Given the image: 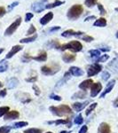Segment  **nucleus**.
I'll return each instance as SVG.
<instances>
[{
  "mask_svg": "<svg viewBox=\"0 0 118 133\" xmlns=\"http://www.w3.org/2000/svg\"><path fill=\"white\" fill-rule=\"evenodd\" d=\"M50 111L53 113V115H56V116L62 117L66 116V115H69L72 114L71 108L67 105H61L59 107H50Z\"/></svg>",
  "mask_w": 118,
  "mask_h": 133,
  "instance_id": "f257e3e1",
  "label": "nucleus"
},
{
  "mask_svg": "<svg viewBox=\"0 0 118 133\" xmlns=\"http://www.w3.org/2000/svg\"><path fill=\"white\" fill-rule=\"evenodd\" d=\"M83 12V8L81 5H74L68 11V18L71 21L77 20Z\"/></svg>",
  "mask_w": 118,
  "mask_h": 133,
  "instance_id": "f03ea898",
  "label": "nucleus"
},
{
  "mask_svg": "<svg viewBox=\"0 0 118 133\" xmlns=\"http://www.w3.org/2000/svg\"><path fill=\"white\" fill-rule=\"evenodd\" d=\"M82 49H83V45L79 41H71L61 46V51L70 50L74 51V52H78V51H82Z\"/></svg>",
  "mask_w": 118,
  "mask_h": 133,
  "instance_id": "7ed1b4c3",
  "label": "nucleus"
},
{
  "mask_svg": "<svg viewBox=\"0 0 118 133\" xmlns=\"http://www.w3.org/2000/svg\"><path fill=\"white\" fill-rule=\"evenodd\" d=\"M61 66L59 64H53L51 66H43L41 68V72L44 76H53L60 71Z\"/></svg>",
  "mask_w": 118,
  "mask_h": 133,
  "instance_id": "20e7f679",
  "label": "nucleus"
},
{
  "mask_svg": "<svg viewBox=\"0 0 118 133\" xmlns=\"http://www.w3.org/2000/svg\"><path fill=\"white\" fill-rule=\"evenodd\" d=\"M101 70H102V66L100 65L99 63L90 65L87 68V76L91 77V76H96V75H98Z\"/></svg>",
  "mask_w": 118,
  "mask_h": 133,
  "instance_id": "39448f33",
  "label": "nucleus"
},
{
  "mask_svg": "<svg viewBox=\"0 0 118 133\" xmlns=\"http://www.w3.org/2000/svg\"><path fill=\"white\" fill-rule=\"evenodd\" d=\"M21 23V18H18L15 21H14V23H12L9 27L6 29V30L5 31V36H11L16 31V29L19 28V26Z\"/></svg>",
  "mask_w": 118,
  "mask_h": 133,
  "instance_id": "423d86ee",
  "label": "nucleus"
},
{
  "mask_svg": "<svg viewBox=\"0 0 118 133\" xmlns=\"http://www.w3.org/2000/svg\"><path fill=\"white\" fill-rule=\"evenodd\" d=\"M46 3H47V0H39V1L36 2L35 4H33L31 8L35 12L39 14V12H43L44 9H46V5H45Z\"/></svg>",
  "mask_w": 118,
  "mask_h": 133,
  "instance_id": "0eeeda50",
  "label": "nucleus"
},
{
  "mask_svg": "<svg viewBox=\"0 0 118 133\" xmlns=\"http://www.w3.org/2000/svg\"><path fill=\"white\" fill-rule=\"evenodd\" d=\"M102 90V85L100 83H95L91 85V98H95L96 96L99 95L100 91Z\"/></svg>",
  "mask_w": 118,
  "mask_h": 133,
  "instance_id": "6e6552de",
  "label": "nucleus"
},
{
  "mask_svg": "<svg viewBox=\"0 0 118 133\" xmlns=\"http://www.w3.org/2000/svg\"><path fill=\"white\" fill-rule=\"evenodd\" d=\"M83 35H84L83 32H81V31L76 32V31L72 30V29L66 30L61 34V36H63V37H70V36H83Z\"/></svg>",
  "mask_w": 118,
  "mask_h": 133,
  "instance_id": "1a4fd4ad",
  "label": "nucleus"
},
{
  "mask_svg": "<svg viewBox=\"0 0 118 133\" xmlns=\"http://www.w3.org/2000/svg\"><path fill=\"white\" fill-rule=\"evenodd\" d=\"M88 104H89V100H86L85 102H76L72 105V108L76 112H80L83 109H84V108Z\"/></svg>",
  "mask_w": 118,
  "mask_h": 133,
  "instance_id": "9d476101",
  "label": "nucleus"
},
{
  "mask_svg": "<svg viewBox=\"0 0 118 133\" xmlns=\"http://www.w3.org/2000/svg\"><path fill=\"white\" fill-rule=\"evenodd\" d=\"M20 116V113L16 110L9 111L6 115H5V121H10V120H15L18 119Z\"/></svg>",
  "mask_w": 118,
  "mask_h": 133,
  "instance_id": "9b49d317",
  "label": "nucleus"
},
{
  "mask_svg": "<svg viewBox=\"0 0 118 133\" xmlns=\"http://www.w3.org/2000/svg\"><path fill=\"white\" fill-rule=\"evenodd\" d=\"M93 84V79H87V80L83 81V82L79 84V88H80L82 91H86V90L90 89Z\"/></svg>",
  "mask_w": 118,
  "mask_h": 133,
  "instance_id": "f8f14e48",
  "label": "nucleus"
},
{
  "mask_svg": "<svg viewBox=\"0 0 118 133\" xmlns=\"http://www.w3.org/2000/svg\"><path fill=\"white\" fill-rule=\"evenodd\" d=\"M70 77H71V74L69 73V71L66 72L65 75H64V76H63V78H61V80H60L59 82L56 83V85H55V89H57V88H60L61 86H62L63 84H65V83L70 79Z\"/></svg>",
  "mask_w": 118,
  "mask_h": 133,
  "instance_id": "ddd939ff",
  "label": "nucleus"
},
{
  "mask_svg": "<svg viewBox=\"0 0 118 133\" xmlns=\"http://www.w3.org/2000/svg\"><path fill=\"white\" fill-rule=\"evenodd\" d=\"M22 48L23 47L21 45H14L12 49H11V51L9 52L6 54L5 59H11V58L14 57V55H15L17 52H19L20 51L22 50Z\"/></svg>",
  "mask_w": 118,
  "mask_h": 133,
  "instance_id": "4468645a",
  "label": "nucleus"
},
{
  "mask_svg": "<svg viewBox=\"0 0 118 133\" xmlns=\"http://www.w3.org/2000/svg\"><path fill=\"white\" fill-rule=\"evenodd\" d=\"M115 80H111L110 82H109L108 84H107L106 89H105V91L101 93V95H100V98H104L105 96L107 95V94L109 93V92L112 91L114 86H115Z\"/></svg>",
  "mask_w": 118,
  "mask_h": 133,
  "instance_id": "2eb2a0df",
  "label": "nucleus"
},
{
  "mask_svg": "<svg viewBox=\"0 0 118 133\" xmlns=\"http://www.w3.org/2000/svg\"><path fill=\"white\" fill-rule=\"evenodd\" d=\"M98 133H111L110 126L106 123H101L99 126Z\"/></svg>",
  "mask_w": 118,
  "mask_h": 133,
  "instance_id": "dca6fc26",
  "label": "nucleus"
},
{
  "mask_svg": "<svg viewBox=\"0 0 118 133\" xmlns=\"http://www.w3.org/2000/svg\"><path fill=\"white\" fill-rule=\"evenodd\" d=\"M69 73L74 76H82L84 74V72L80 68H77V66H71L69 68Z\"/></svg>",
  "mask_w": 118,
  "mask_h": 133,
  "instance_id": "f3484780",
  "label": "nucleus"
},
{
  "mask_svg": "<svg viewBox=\"0 0 118 133\" xmlns=\"http://www.w3.org/2000/svg\"><path fill=\"white\" fill-rule=\"evenodd\" d=\"M53 14L51 12H49L48 14H46L40 20V23H41L42 25H46L47 23H49L51 20H53Z\"/></svg>",
  "mask_w": 118,
  "mask_h": 133,
  "instance_id": "a211bd4d",
  "label": "nucleus"
},
{
  "mask_svg": "<svg viewBox=\"0 0 118 133\" xmlns=\"http://www.w3.org/2000/svg\"><path fill=\"white\" fill-rule=\"evenodd\" d=\"M62 59L65 63H71L76 61V55L70 54V53H65L62 56Z\"/></svg>",
  "mask_w": 118,
  "mask_h": 133,
  "instance_id": "6ab92c4d",
  "label": "nucleus"
},
{
  "mask_svg": "<svg viewBox=\"0 0 118 133\" xmlns=\"http://www.w3.org/2000/svg\"><path fill=\"white\" fill-rule=\"evenodd\" d=\"M19 84V80L16 77H12L7 81V87L8 89H14V88L17 87V85Z\"/></svg>",
  "mask_w": 118,
  "mask_h": 133,
  "instance_id": "aec40b11",
  "label": "nucleus"
},
{
  "mask_svg": "<svg viewBox=\"0 0 118 133\" xmlns=\"http://www.w3.org/2000/svg\"><path fill=\"white\" fill-rule=\"evenodd\" d=\"M87 95V92L86 91H79L76 92L75 94H73L72 96V99H77V98H79V99H83V98H85Z\"/></svg>",
  "mask_w": 118,
  "mask_h": 133,
  "instance_id": "412c9836",
  "label": "nucleus"
},
{
  "mask_svg": "<svg viewBox=\"0 0 118 133\" xmlns=\"http://www.w3.org/2000/svg\"><path fill=\"white\" fill-rule=\"evenodd\" d=\"M31 59H35L36 61L43 62V61H46L47 59V53L45 51H42L39 53V55H37L36 57H31Z\"/></svg>",
  "mask_w": 118,
  "mask_h": 133,
  "instance_id": "4be33fe9",
  "label": "nucleus"
},
{
  "mask_svg": "<svg viewBox=\"0 0 118 133\" xmlns=\"http://www.w3.org/2000/svg\"><path fill=\"white\" fill-rule=\"evenodd\" d=\"M47 46H48V48H54V49H61V44H60V43L58 42V40H51V41L48 42L46 44Z\"/></svg>",
  "mask_w": 118,
  "mask_h": 133,
  "instance_id": "5701e85b",
  "label": "nucleus"
},
{
  "mask_svg": "<svg viewBox=\"0 0 118 133\" xmlns=\"http://www.w3.org/2000/svg\"><path fill=\"white\" fill-rule=\"evenodd\" d=\"M106 25H107V21H106V19H104V18L98 19L93 24V26H95V27H100V28L106 27Z\"/></svg>",
  "mask_w": 118,
  "mask_h": 133,
  "instance_id": "b1692460",
  "label": "nucleus"
},
{
  "mask_svg": "<svg viewBox=\"0 0 118 133\" xmlns=\"http://www.w3.org/2000/svg\"><path fill=\"white\" fill-rule=\"evenodd\" d=\"M69 120L68 119H66V120H63V119H59V120H56V121H53V122H47L48 124H56V125H61V124H68L69 123Z\"/></svg>",
  "mask_w": 118,
  "mask_h": 133,
  "instance_id": "393cba45",
  "label": "nucleus"
},
{
  "mask_svg": "<svg viewBox=\"0 0 118 133\" xmlns=\"http://www.w3.org/2000/svg\"><path fill=\"white\" fill-rule=\"evenodd\" d=\"M65 3L64 1H60V0H55L53 3L51 4H49V5H46V9H51V8H54V7H57V6H60L61 5Z\"/></svg>",
  "mask_w": 118,
  "mask_h": 133,
  "instance_id": "a878e982",
  "label": "nucleus"
},
{
  "mask_svg": "<svg viewBox=\"0 0 118 133\" xmlns=\"http://www.w3.org/2000/svg\"><path fill=\"white\" fill-rule=\"evenodd\" d=\"M8 68V62L5 59L0 61V73L5 72Z\"/></svg>",
  "mask_w": 118,
  "mask_h": 133,
  "instance_id": "bb28decb",
  "label": "nucleus"
},
{
  "mask_svg": "<svg viewBox=\"0 0 118 133\" xmlns=\"http://www.w3.org/2000/svg\"><path fill=\"white\" fill-rule=\"evenodd\" d=\"M36 37H37V35L35 34V35L30 36V37H27V38H23V39H21L20 43H21V44H28V43L34 42L36 39Z\"/></svg>",
  "mask_w": 118,
  "mask_h": 133,
  "instance_id": "cd10ccee",
  "label": "nucleus"
},
{
  "mask_svg": "<svg viewBox=\"0 0 118 133\" xmlns=\"http://www.w3.org/2000/svg\"><path fill=\"white\" fill-rule=\"evenodd\" d=\"M97 103L96 102H94V103H93V104H91L89 106V108H88L87 109H86V111H85V115H89L90 114H91V112H93V111L94 110V109L96 108V107H97Z\"/></svg>",
  "mask_w": 118,
  "mask_h": 133,
  "instance_id": "c85d7f7f",
  "label": "nucleus"
},
{
  "mask_svg": "<svg viewBox=\"0 0 118 133\" xmlns=\"http://www.w3.org/2000/svg\"><path fill=\"white\" fill-rule=\"evenodd\" d=\"M28 125H29V123H28V122H18V123H14L12 127L15 128V129H20V128L25 127V126H28Z\"/></svg>",
  "mask_w": 118,
  "mask_h": 133,
  "instance_id": "c756f323",
  "label": "nucleus"
},
{
  "mask_svg": "<svg viewBox=\"0 0 118 133\" xmlns=\"http://www.w3.org/2000/svg\"><path fill=\"white\" fill-rule=\"evenodd\" d=\"M74 123L75 124H76V125H81V124H83V118L82 116V115H78L74 119Z\"/></svg>",
  "mask_w": 118,
  "mask_h": 133,
  "instance_id": "7c9ffc66",
  "label": "nucleus"
},
{
  "mask_svg": "<svg viewBox=\"0 0 118 133\" xmlns=\"http://www.w3.org/2000/svg\"><path fill=\"white\" fill-rule=\"evenodd\" d=\"M10 108L9 107H1L0 108V117L5 116V115L9 112Z\"/></svg>",
  "mask_w": 118,
  "mask_h": 133,
  "instance_id": "2f4dec72",
  "label": "nucleus"
},
{
  "mask_svg": "<svg viewBox=\"0 0 118 133\" xmlns=\"http://www.w3.org/2000/svg\"><path fill=\"white\" fill-rule=\"evenodd\" d=\"M108 66H112V70H117L118 69V58L114 59Z\"/></svg>",
  "mask_w": 118,
  "mask_h": 133,
  "instance_id": "473e14b6",
  "label": "nucleus"
},
{
  "mask_svg": "<svg viewBox=\"0 0 118 133\" xmlns=\"http://www.w3.org/2000/svg\"><path fill=\"white\" fill-rule=\"evenodd\" d=\"M24 133H42V130L37 128H31L24 130Z\"/></svg>",
  "mask_w": 118,
  "mask_h": 133,
  "instance_id": "72a5a7b5",
  "label": "nucleus"
},
{
  "mask_svg": "<svg viewBox=\"0 0 118 133\" xmlns=\"http://www.w3.org/2000/svg\"><path fill=\"white\" fill-rule=\"evenodd\" d=\"M89 53L93 58H99L100 56V50H91L89 51Z\"/></svg>",
  "mask_w": 118,
  "mask_h": 133,
  "instance_id": "f704fd0d",
  "label": "nucleus"
},
{
  "mask_svg": "<svg viewBox=\"0 0 118 133\" xmlns=\"http://www.w3.org/2000/svg\"><path fill=\"white\" fill-rule=\"evenodd\" d=\"M109 59V55L108 54H104V55H101L96 59V62H106L108 59Z\"/></svg>",
  "mask_w": 118,
  "mask_h": 133,
  "instance_id": "c9c22d12",
  "label": "nucleus"
},
{
  "mask_svg": "<svg viewBox=\"0 0 118 133\" xmlns=\"http://www.w3.org/2000/svg\"><path fill=\"white\" fill-rule=\"evenodd\" d=\"M84 4L87 7H93V5L97 4V0H85Z\"/></svg>",
  "mask_w": 118,
  "mask_h": 133,
  "instance_id": "e433bc0d",
  "label": "nucleus"
},
{
  "mask_svg": "<svg viewBox=\"0 0 118 133\" xmlns=\"http://www.w3.org/2000/svg\"><path fill=\"white\" fill-rule=\"evenodd\" d=\"M12 126H2L0 127V133H9Z\"/></svg>",
  "mask_w": 118,
  "mask_h": 133,
  "instance_id": "4c0bfd02",
  "label": "nucleus"
},
{
  "mask_svg": "<svg viewBox=\"0 0 118 133\" xmlns=\"http://www.w3.org/2000/svg\"><path fill=\"white\" fill-rule=\"evenodd\" d=\"M81 38H82L83 41H85L87 43H90V42H91V41H93V40H94V38L93 37V36H88V35H83V36H81Z\"/></svg>",
  "mask_w": 118,
  "mask_h": 133,
  "instance_id": "58836bf2",
  "label": "nucleus"
},
{
  "mask_svg": "<svg viewBox=\"0 0 118 133\" xmlns=\"http://www.w3.org/2000/svg\"><path fill=\"white\" fill-rule=\"evenodd\" d=\"M101 78H102V80H104V81H108V79L110 78V74H109L108 71H104L101 75Z\"/></svg>",
  "mask_w": 118,
  "mask_h": 133,
  "instance_id": "ea45409f",
  "label": "nucleus"
},
{
  "mask_svg": "<svg viewBox=\"0 0 118 133\" xmlns=\"http://www.w3.org/2000/svg\"><path fill=\"white\" fill-rule=\"evenodd\" d=\"M32 88H33L34 92H35V95H36V96H39L40 94H41V91H40L39 87H38L36 84H33V86H32Z\"/></svg>",
  "mask_w": 118,
  "mask_h": 133,
  "instance_id": "a19ab883",
  "label": "nucleus"
},
{
  "mask_svg": "<svg viewBox=\"0 0 118 133\" xmlns=\"http://www.w3.org/2000/svg\"><path fill=\"white\" fill-rule=\"evenodd\" d=\"M49 98H51V99H53V100H57V101H61L62 98L61 96L59 95H55V94H51L50 96H49Z\"/></svg>",
  "mask_w": 118,
  "mask_h": 133,
  "instance_id": "79ce46f5",
  "label": "nucleus"
},
{
  "mask_svg": "<svg viewBox=\"0 0 118 133\" xmlns=\"http://www.w3.org/2000/svg\"><path fill=\"white\" fill-rule=\"evenodd\" d=\"M98 8H99V11H100V12L101 15H105V14H107L106 10H105V8L103 7V5H101V4H98Z\"/></svg>",
  "mask_w": 118,
  "mask_h": 133,
  "instance_id": "37998d69",
  "label": "nucleus"
},
{
  "mask_svg": "<svg viewBox=\"0 0 118 133\" xmlns=\"http://www.w3.org/2000/svg\"><path fill=\"white\" fill-rule=\"evenodd\" d=\"M36 28L34 27L33 25H30V27H29V29L28 30V35H31V34H35L36 33Z\"/></svg>",
  "mask_w": 118,
  "mask_h": 133,
  "instance_id": "c03bdc74",
  "label": "nucleus"
},
{
  "mask_svg": "<svg viewBox=\"0 0 118 133\" xmlns=\"http://www.w3.org/2000/svg\"><path fill=\"white\" fill-rule=\"evenodd\" d=\"M36 80H37V76H31V77H29V78L25 79V81L28 83H35Z\"/></svg>",
  "mask_w": 118,
  "mask_h": 133,
  "instance_id": "a18cd8bd",
  "label": "nucleus"
},
{
  "mask_svg": "<svg viewBox=\"0 0 118 133\" xmlns=\"http://www.w3.org/2000/svg\"><path fill=\"white\" fill-rule=\"evenodd\" d=\"M32 18H33V14H30V12H28V14H26V19H25V21H26V22H28V21H30Z\"/></svg>",
  "mask_w": 118,
  "mask_h": 133,
  "instance_id": "49530a36",
  "label": "nucleus"
},
{
  "mask_svg": "<svg viewBox=\"0 0 118 133\" xmlns=\"http://www.w3.org/2000/svg\"><path fill=\"white\" fill-rule=\"evenodd\" d=\"M88 130V127L86 125H83L82 126V128L80 129V130L78 131V133H86Z\"/></svg>",
  "mask_w": 118,
  "mask_h": 133,
  "instance_id": "de8ad7c7",
  "label": "nucleus"
},
{
  "mask_svg": "<svg viewBox=\"0 0 118 133\" xmlns=\"http://www.w3.org/2000/svg\"><path fill=\"white\" fill-rule=\"evenodd\" d=\"M18 5H19L18 2H14V3L11 4V5H10L9 6H8V10H9V11H12V8H14L15 6H17Z\"/></svg>",
  "mask_w": 118,
  "mask_h": 133,
  "instance_id": "09e8293b",
  "label": "nucleus"
},
{
  "mask_svg": "<svg viewBox=\"0 0 118 133\" xmlns=\"http://www.w3.org/2000/svg\"><path fill=\"white\" fill-rule=\"evenodd\" d=\"M6 94H7V91H6V89H3L0 91V97L1 98H5L6 96Z\"/></svg>",
  "mask_w": 118,
  "mask_h": 133,
  "instance_id": "8fccbe9b",
  "label": "nucleus"
},
{
  "mask_svg": "<svg viewBox=\"0 0 118 133\" xmlns=\"http://www.w3.org/2000/svg\"><path fill=\"white\" fill-rule=\"evenodd\" d=\"M5 12H6V11H5V8H4V7H0V18L5 15Z\"/></svg>",
  "mask_w": 118,
  "mask_h": 133,
  "instance_id": "3c124183",
  "label": "nucleus"
},
{
  "mask_svg": "<svg viewBox=\"0 0 118 133\" xmlns=\"http://www.w3.org/2000/svg\"><path fill=\"white\" fill-rule=\"evenodd\" d=\"M60 29H61V27L57 26V27H53V28H51V29H49V32H54V31L60 30Z\"/></svg>",
  "mask_w": 118,
  "mask_h": 133,
  "instance_id": "603ef678",
  "label": "nucleus"
},
{
  "mask_svg": "<svg viewBox=\"0 0 118 133\" xmlns=\"http://www.w3.org/2000/svg\"><path fill=\"white\" fill-rule=\"evenodd\" d=\"M113 106L115 107V108H118V96H117V98H115V100H114V102H113Z\"/></svg>",
  "mask_w": 118,
  "mask_h": 133,
  "instance_id": "864d4df0",
  "label": "nucleus"
},
{
  "mask_svg": "<svg viewBox=\"0 0 118 133\" xmlns=\"http://www.w3.org/2000/svg\"><path fill=\"white\" fill-rule=\"evenodd\" d=\"M94 19H96V17H95V16H90V17H87V18L84 20V21H91V20H94Z\"/></svg>",
  "mask_w": 118,
  "mask_h": 133,
  "instance_id": "5fc2aeb1",
  "label": "nucleus"
},
{
  "mask_svg": "<svg viewBox=\"0 0 118 133\" xmlns=\"http://www.w3.org/2000/svg\"><path fill=\"white\" fill-rule=\"evenodd\" d=\"M100 51H110V48H109V47H107V48H101Z\"/></svg>",
  "mask_w": 118,
  "mask_h": 133,
  "instance_id": "6e6d98bb",
  "label": "nucleus"
},
{
  "mask_svg": "<svg viewBox=\"0 0 118 133\" xmlns=\"http://www.w3.org/2000/svg\"><path fill=\"white\" fill-rule=\"evenodd\" d=\"M3 51H4V49H3V48H2V49H0V54H1V53L3 52Z\"/></svg>",
  "mask_w": 118,
  "mask_h": 133,
  "instance_id": "4d7b16f0",
  "label": "nucleus"
},
{
  "mask_svg": "<svg viewBox=\"0 0 118 133\" xmlns=\"http://www.w3.org/2000/svg\"><path fill=\"white\" fill-rule=\"evenodd\" d=\"M61 133H68L66 130H62V131H61Z\"/></svg>",
  "mask_w": 118,
  "mask_h": 133,
  "instance_id": "13d9d810",
  "label": "nucleus"
},
{
  "mask_svg": "<svg viewBox=\"0 0 118 133\" xmlns=\"http://www.w3.org/2000/svg\"><path fill=\"white\" fill-rule=\"evenodd\" d=\"M2 87H3V83L0 82V88H2Z\"/></svg>",
  "mask_w": 118,
  "mask_h": 133,
  "instance_id": "bf43d9fd",
  "label": "nucleus"
},
{
  "mask_svg": "<svg viewBox=\"0 0 118 133\" xmlns=\"http://www.w3.org/2000/svg\"><path fill=\"white\" fill-rule=\"evenodd\" d=\"M115 36H116V38L118 39V31L116 32V34H115Z\"/></svg>",
  "mask_w": 118,
  "mask_h": 133,
  "instance_id": "052dcab7",
  "label": "nucleus"
},
{
  "mask_svg": "<svg viewBox=\"0 0 118 133\" xmlns=\"http://www.w3.org/2000/svg\"><path fill=\"white\" fill-rule=\"evenodd\" d=\"M115 11H116V12H118V7H116V8H115Z\"/></svg>",
  "mask_w": 118,
  "mask_h": 133,
  "instance_id": "680f3d73",
  "label": "nucleus"
},
{
  "mask_svg": "<svg viewBox=\"0 0 118 133\" xmlns=\"http://www.w3.org/2000/svg\"><path fill=\"white\" fill-rule=\"evenodd\" d=\"M46 133H53V132H51V131H48V132H46Z\"/></svg>",
  "mask_w": 118,
  "mask_h": 133,
  "instance_id": "e2e57ef3",
  "label": "nucleus"
}]
</instances>
